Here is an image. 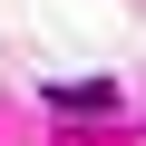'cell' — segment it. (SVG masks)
<instances>
[{
    "mask_svg": "<svg viewBox=\"0 0 146 146\" xmlns=\"http://www.w3.org/2000/svg\"><path fill=\"white\" fill-rule=\"evenodd\" d=\"M49 107H68V117H107L117 88H107V78H78V88H49Z\"/></svg>",
    "mask_w": 146,
    "mask_h": 146,
    "instance_id": "obj_1",
    "label": "cell"
}]
</instances>
